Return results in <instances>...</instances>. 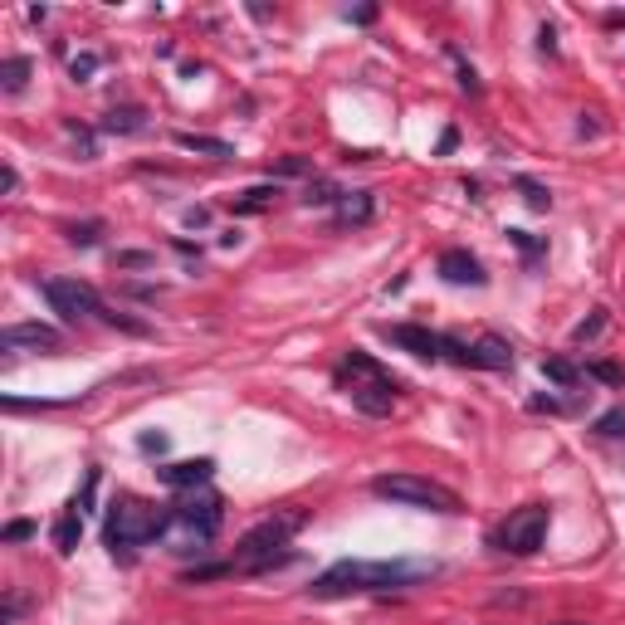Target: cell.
<instances>
[{"label":"cell","mask_w":625,"mask_h":625,"mask_svg":"<svg viewBox=\"0 0 625 625\" xmlns=\"http://www.w3.org/2000/svg\"><path fill=\"white\" fill-rule=\"evenodd\" d=\"M454 59H460V54H454ZM460 89H464V93H474V98L484 93V83H479V74H474V69H469L464 59H460Z\"/></svg>","instance_id":"cell-28"},{"label":"cell","mask_w":625,"mask_h":625,"mask_svg":"<svg viewBox=\"0 0 625 625\" xmlns=\"http://www.w3.org/2000/svg\"><path fill=\"white\" fill-rule=\"evenodd\" d=\"M274 201H279V181H274V186H249L235 201V216H260V210H269Z\"/></svg>","instance_id":"cell-16"},{"label":"cell","mask_w":625,"mask_h":625,"mask_svg":"<svg viewBox=\"0 0 625 625\" xmlns=\"http://www.w3.org/2000/svg\"><path fill=\"white\" fill-rule=\"evenodd\" d=\"M352 406L362 416H391L396 410V381L381 372V376H357L352 381Z\"/></svg>","instance_id":"cell-9"},{"label":"cell","mask_w":625,"mask_h":625,"mask_svg":"<svg viewBox=\"0 0 625 625\" xmlns=\"http://www.w3.org/2000/svg\"><path fill=\"white\" fill-rule=\"evenodd\" d=\"M166 523H172V508H156L147 499H137V493H118L108 508V523H103V537L108 547H142V543H156V537L166 533Z\"/></svg>","instance_id":"cell-2"},{"label":"cell","mask_w":625,"mask_h":625,"mask_svg":"<svg viewBox=\"0 0 625 625\" xmlns=\"http://www.w3.org/2000/svg\"><path fill=\"white\" fill-rule=\"evenodd\" d=\"M79 537H83V514H79V508H69V514L54 523V547H59V552H74Z\"/></svg>","instance_id":"cell-17"},{"label":"cell","mask_w":625,"mask_h":625,"mask_svg":"<svg viewBox=\"0 0 625 625\" xmlns=\"http://www.w3.org/2000/svg\"><path fill=\"white\" fill-rule=\"evenodd\" d=\"M435 577V562H362V557H347V562H333L328 572L312 581V596L318 601H337V596H366V591H396V587H416V581Z\"/></svg>","instance_id":"cell-1"},{"label":"cell","mask_w":625,"mask_h":625,"mask_svg":"<svg viewBox=\"0 0 625 625\" xmlns=\"http://www.w3.org/2000/svg\"><path fill=\"white\" fill-rule=\"evenodd\" d=\"M137 450H142V454H162V450H166V435H162V430H156V435H142Z\"/></svg>","instance_id":"cell-31"},{"label":"cell","mask_w":625,"mask_h":625,"mask_svg":"<svg viewBox=\"0 0 625 625\" xmlns=\"http://www.w3.org/2000/svg\"><path fill=\"white\" fill-rule=\"evenodd\" d=\"M562 625H581V620H562Z\"/></svg>","instance_id":"cell-39"},{"label":"cell","mask_w":625,"mask_h":625,"mask_svg":"<svg viewBox=\"0 0 625 625\" xmlns=\"http://www.w3.org/2000/svg\"><path fill=\"white\" fill-rule=\"evenodd\" d=\"M298 201H303V206H337V201H343V191H337L333 186V181H308V186H303V196H298Z\"/></svg>","instance_id":"cell-20"},{"label":"cell","mask_w":625,"mask_h":625,"mask_svg":"<svg viewBox=\"0 0 625 625\" xmlns=\"http://www.w3.org/2000/svg\"><path fill=\"white\" fill-rule=\"evenodd\" d=\"M172 514L186 523V528H196V533H206V537H216V528H220V493H196V489H186V499L181 503H172Z\"/></svg>","instance_id":"cell-8"},{"label":"cell","mask_w":625,"mask_h":625,"mask_svg":"<svg viewBox=\"0 0 625 625\" xmlns=\"http://www.w3.org/2000/svg\"><path fill=\"white\" fill-rule=\"evenodd\" d=\"M303 528V514H279V518H264L260 528H249L235 547V572H269V567L289 562V537Z\"/></svg>","instance_id":"cell-3"},{"label":"cell","mask_w":625,"mask_h":625,"mask_svg":"<svg viewBox=\"0 0 625 625\" xmlns=\"http://www.w3.org/2000/svg\"><path fill=\"white\" fill-rule=\"evenodd\" d=\"M186 225H191V230H201V225H210V210H201V206L186 210Z\"/></svg>","instance_id":"cell-34"},{"label":"cell","mask_w":625,"mask_h":625,"mask_svg":"<svg viewBox=\"0 0 625 625\" xmlns=\"http://www.w3.org/2000/svg\"><path fill=\"white\" fill-rule=\"evenodd\" d=\"M381 337H387L391 347L410 352V357H425V362H435V357H440V343H445L440 333L416 328V323H396V328H381Z\"/></svg>","instance_id":"cell-10"},{"label":"cell","mask_w":625,"mask_h":625,"mask_svg":"<svg viewBox=\"0 0 625 625\" xmlns=\"http://www.w3.org/2000/svg\"><path fill=\"white\" fill-rule=\"evenodd\" d=\"M25 83H30V59H25V54H10V59L0 64V89H5V93H20Z\"/></svg>","instance_id":"cell-19"},{"label":"cell","mask_w":625,"mask_h":625,"mask_svg":"<svg viewBox=\"0 0 625 625\" xmlns=\"http://www.w3.org/2000/svg\"><path fill=\"white\" fill-rule=\"evenodd\" d=\"M440 279H445V283H474V289H479L489 274H484V264H479L469 249H445V254H440Z\"/></svg>","instance_id":"cell-12"},{"label":"cell","mask_w":625,"mask_h":625,"mask_svg":"<svg viewBox=\"0 0 625 625\" xmlns=\"http://www.w3.org/2000/svg\"><path fill=\"white\" fill-rule=\"evenodd\" d=\"M30 533H35V523L16 518V523H10V528H5V543H25V537H30Z\"/></svg>","instance_id":"cell-30"},{"label":"cell","mask_w":625,"mask_h":625,"mask_svg":"<svg viewBox=\"0 0 625 625\" xmlns=\"http://www.w3.org/2000/svg\"><path fill=\"white\" fill-rule=\"evenodd\" d=\"M142 127H147V112L142 108H112L108 118H103V132H142Z\"/></svg>","instance_id":"cell-18"},{"label":"cell","mask_w":625,"mask_h":625,"mask_svg":"<svg viewBox=\"0 0 625 625\" xmlns=\"http://www.w3.org/2000/svg\"><path fill=\"white\" fill-rule=\"evenodd\" d=\"M543 376L557 381V387H577V381H581V372H577L567 357H547V362H543Z\"/></svg>","instance_id":"cell-21"},{"label":"cell","mask_w":625,"mask_h":625,"mask_svg":"<svg viewBox=\"0 0 625 625\" xmlns=\"http://www.w3.org/2000/svg\"><path fill=\"white\" fill-rule=\"evenodd\" d=\"M347 20H357V25H372V20H376V10H372V5H362V10H347Z\"/></svg>","instance_id":"cell-36"},{"label":"cell","mask_w":625,"mask_h":625,"mask_svg":"<svg viewBox=\"0 0 625 625\" xmlns=\"http://www.w3.org/2000/svg\"><path fill=\"white\" fill-rule=\"evenodd\" d=\"M64 337L49 328V323H10L0 333V352H59Z\"/></svg>","instance_id":"cell-7"},{"label":"cell","mask_w":625,"mask_h":625,"mask_svg":"<svg viewBox=\"0 0 625 625\" xmlns=\"http://www.w3.org/2000/svg\"><path fill=\"white\" fill-rule=\"evenodd\" d=\"M514 186L523 191V201H528L533 210H547V206H552V191L543 186V181H533V176H518Z\"/></svg>","instance_id":"cell-22"},{"label":"cell","mask_w":625,"mask_h":625,"mask_svg":"<svg viewBox=\"0 0 625 625\" xmlns=\"http://www.w3.org/2000/svg\"><path fill=\"white\" fill-rule=\"evenodd\" d=\"M118 264H122V269H142V264H152V254H137V249H132V254H118Z\"/></svg>","instance_id":"cell-33"},{"label":"cell","mask_w":625,"mask_h":625,"mask_svg":"<svg viewBox=\"0 0 625 625\" xmlns=\"http://www.w3.org/2000/svg\"><path fill=\"white\" fill-rule=\"evenodd\" d=\"M210 474H216V460H181V464H162V469H156V484L186 493V489H201Z\"/></svg>","instance_id":"cell-11"},{"label":"cell","mask_w":625,"mask_h":625,"mask_svg":"<svg viewBox=\"0 0 625 625\" xmlns=\"http://www.w3.org/2000/svg\"><path fill=\"white\" fill-rule=\"evenodd\" d=\"M39 293L49 298V308L59 312L64 323H83V318H108L103 298H98L83 279H45Z\"/></svg>","instance_id":"cell-6"},{"label":"cell","mask_w":625,"mask_h":625,"mask_svg":"<svg viewBox=\"0 0 625 625\" xmlns=\"http://www.w3.org/2000/svg\"><path fill=\"white\" fill-rule=\"evenodd\" d=\"M601 328H606V308H591V318H581L572 328V343H591V337H601Z\"/></svg>","instance_id":"cell-23"},{"label":"cell","mask_w":625,"mask_h":625,"mask_svg":"<svg viewBox=\"0 0 625 625\" xmlns=\"http://www.w3.org/2000/svg\"><path fill=\"white\" fill-rule=\"evenodd\" d=\"M98 235H103V220H83V225H69V239H74V245H98Z\"/></svg>","instance_id":"cell-26"},{"label":"cell","mask_w":625,"mask_h":625,"mask_svg":"<svg viewBox=\"0 0 625 625\" xmlns=\"http://www.w3.org/2000/svg\"><path fill=\"white\" fill-rule=\"evenodd\" d=\"M176 147L196 152V156H216V162H230L235 156V147L225 137H206V132H176Z\"/></svg>","instance_id":"cell-14"},{"label":"cell","mask_w":625,"mask_h":625,"mask_svg":"<svg viewBox=\"0 0 625 625\" xmlns=\"http://www.w3.org/2000/svg\"><path fill=\"white\" fill-rule=\"evenodd\" d=\"M537 45H543L547 54H552V49H557V35H552V25H543V35H537Z\"/></svg>","instance_id":"cell-37"},{"label":"cell","mask_w":625,"mask_h":625,"mask_svg":"<svg viewBox=\"0 0 625 625\" xmlns=\"http://www.w3.org/2000/svg\"><path fill=\"white\" fill-rule=\"evenodd\" d=\"M596 435H606V440H620V435H625V406L606 410V416L596 420Z\"/></svg>","instance_id":"cell-24"},{"label":"cell","mask_w":625,"mask_h":625,"mask_svg":"<svg viewBox=\"0 0 625 625\" xmlns=\"http://www.w3.org/2000/svg\"><path fill=\"white\" fill-rule=\"evenodd\" d=\"M366 220H372V191H343L337 225H366Z\"/></svg>","instance_id":"cell-15"},{"label":"cell","mask_w":625,"mask_h":625,"mask_svg":"<svg viewBox=\"0 0 625 625\" xmlns=\"http://www.w3.org/2000/svg\"><path fill=\"white\" fill-rule=\"evenodd\" d=\"M454 142H460V132H454V127H445V132H440V156H445V152H454Z\"/></svg>","instance_id":"cell-35"},{"label":"cell","mask_w":625,"mask_h":625,"mask_svg":"<svg viewBox=\"0 0 625 625\" xmlns=\"http://www.w3.org/2000/svg\"><path fill=\"white\" fill-rule=\"evenodd\" d=\"M547 523H552V514L543 503L514 508V514L503 518V528H499V547L514 552V557H533V552L547 543Z\"/></svg>","instance_id":"cell-5"},{"label":"cell","mask_w":625,"mask_h":625,"mask_svg":"<svg viewBox=\"0 0 625 625\" xmlns=\"http://www.w3.org/2000/svg\"><path fill=\"white\" fill-rule=\"evenodd\" d=\"M0 186H5V191H16V186H20V176H16V166H5V172H0Z\"/></svg>","instance_id":"cell-38"},{"label":"cell","mask_w":625,"mask_h":625,"mask_svg":"<svg viewBox=\"0 0 625 625\" xmlns=\"http://www.w3.org/2000/svg\"><path fill=\"white\" fill-rule=\"evenodd\" d=\"M469 366H484V372H508V366H514V347H508L503 337H479V343L469 347Z\"/></svg>","instance_id":"cell-13"},{"label":"cell","mask_w":625,"mask_h":625,"mask_svg":"<svg viewBox=\"0 0 625 625\" xmlns=\"http://www.w3.org/2000/svg\"><path fill=\"white\" fill-rule=\"evenodd\" d=\"M274 172H279V176H303V172H308V162H303V156H283Z\"/></svg>","instance_id":"cell-29"},{"label":"cell","mask_w":625,"mask_h":625,"mask_svg":"<svg viewBox=\"0 0 625 625\" xmlns=\"http://www.w3.org/2000/svg\"><path fill=\"white\" fill-rule=\"evenodd\" d=\"M93 69H98V54H74V59H69V74H74V83H89Z\"/></svg>","instance_id":"cell-27"},{"label":"cell","mask_w":625,"mask_h":625,"mask_svg":"<svg viewBox=\"0 0 625 625\" xmlns=\"http://www.w3.org/2000/svg\"><path fill=\"white\" fill-rule=\"evenodd\" d=\"M372 493L401 503V508H425V514H460V493L435 484V479H420V474H376Z\"/></svg>","instance_id":"cell-4"},{"label":"cell","mask_w":625,"mask_h":625,"mask_svg":"<svg viewBox=\"0 0 625 625\" xmlns=\"http://www.w3.org/2000/svg\"><path fill=\"white\" fill-rule=\"evenodd\" d=\"M587 376H591V381H601V387H620V381H625V372H620L616 362H591V366H587Z\"/></svg>","instance_id":"cell-25"},{"label":"cell","mask_w":625,"mask_h":625,"mask_svg":"<svg viewBox=\"0 0 625 625\" xmlns=\"http://www.w3.org/2000/svg\"><path fill=\"white\" fill-rule=\"evenodd\" d=\"M508 239H514V245H518L523 254H537V249H543V245H537V239L528 235V230H508Z\"/></svg>","instance_id":"cell-32"}]
</instances>
